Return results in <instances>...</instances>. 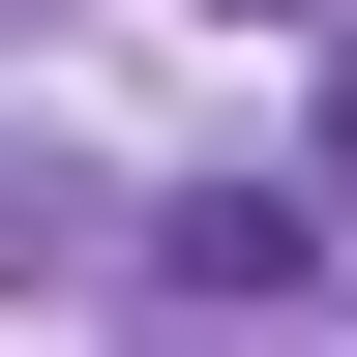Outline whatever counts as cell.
I'll return each instance as SVG.
<instances>
[{"label":"cell","mask_w":357,"mask_h":357,"mask_svg":"<svg viewBox=\"0 0 357 357\" xmlns=\"http://www.w3.org/2000/svg\"><path fill=\"white\" fill-rule=\"evenodd\" d=\"M328 208H357V60H328Z\"/></svg>","instance_id":"cell-1"}]
</instances>
